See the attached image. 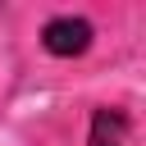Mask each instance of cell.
<instances>
[{"label": "cell", "instance_id": "6da1fadb", "mask_svg": "<svg viewBox=\"0 0 146 146\" xmlns=\"http://www.w3.org/2000/svg\"><path fill=\"white\" fill-rule=\"evenodd\" d=\"M41 46L50 55H59V59H73V55H82L91 46V23L73 18V14H59V18H50L41 27Z\"/></svg>", "mask_w": 146, "mask_h": 146}, {"label": "cell", "instance_id": "7a4b0ae2", "mask_svg": "<svg viewBox=\"0 0 146 146\" xmlns=\"http://www.w3.org/2000/svg\"><path fill=\"white\" fill-rule=\"evenodd\" d=\"M87 146H128V119H123V110H96Z\"/></svg>", "mask_w": 146, "mask_h": 146}]
</instances>
